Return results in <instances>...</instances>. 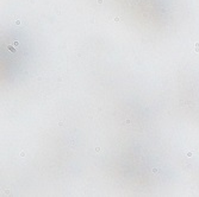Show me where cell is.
<instances>
[{
    "label": "cell",
    "instance_id": "obj_2",
    "mask_svg": "<svg viewBox=\"0 0 199 197\" xmlns=\"http://www.w3.org/2000/svg\"><path fill=\"white\" fill-rule=\"evenodd\" d=\"M192 156H193L192 152H187V157H192Z\"/></svg>",
    "mask_w": 199,
    "mask_h": 197
},
{
    "label": "cell",
    "instance_id": "obj_1",
    "mask_svg": "<svg viewBox=\"0 0 199 197\" xmlns=\"http://www.w3.org/2000/svg\"><path fill=\"white\" fill-rule=\"evenodd\" d=\"M151 172L154 173V174H156V173H159V169H155V168H154V169L151 170Z\"/></svg>",
    "mask_w": 199,
    "mask_h": 197
}]
</instances>
